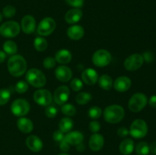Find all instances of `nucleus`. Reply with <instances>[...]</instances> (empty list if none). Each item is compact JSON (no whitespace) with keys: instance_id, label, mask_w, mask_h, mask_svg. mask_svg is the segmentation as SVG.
Segmentation results:
<instances>
[{"instance_id":"f257e3e1","label":"nucleus","mask_w":156,"mask_h":155,"mask_svg":"<svg viewBox=\"0 0 156 155\" xmlns=\"http://www.w3.org/2000/svg\"><path fill=\"white\" fill-rule=\"evenodd\" d=\"M8 69L12 75L20 77L27 70L26 60L20 55H14L8 61Z\"/></svg>"},{"instance_id":"f03ea898","label":"nucleus","mask_w":156,"mask_h":155,"mask_svg":"<svg viewBox=\"0 0 156 155\" xmlns=\"http://www.w3.org/2000/svg\"><path fill=\"white\" fill-rule=\"evenodd\" d=\"M125 115L124 109L120 105H111L105 108L104 111V118L109 123L115 124L123 120Z\"/></svg>"},{"instance_id":"7ed1b4c3","label":"nucleus","mask_w":156,"mask_h":155,"mask_svg":"<svg viewBox=\"0 0 156 155\" xmlns=\"http://www.w3.org/2000/svg\"><path fill=\"white\" fill-rule=\"evenodd\" d=\"M26 80L27 83L37 88L44 87L47 82L45 74L37 68H31L28 70L26 74Z\"/></svg>"},{"instance_id":"20e7f679","label":"nucleus","mask_w":156,"mask_h":155,"mask_svg":"<svg viewBox=\"0 0 156 155\" xmlns=\"http://www.w3.org/2000/svg\"><path fill=\"white\" fill-rule=\"evenodd\" d=\"M147 133L148 126L144 120L138 119L133 122L129 129V134L133 138L136 139H140L144 138Z\"/></svg>"},{"instance_id":"39448f33","label":"nucleus","mask_w":156,"mask_h":155,"mask_svg":"<svg viewBox=\"0 0 156 155\" xmlns=\"http://www.w3.org/2000/svg\"><path fill=\"white\" fill-rule=\"evenodd\" d=\"M148 103L147 97L142 93H136L133 94L129 99L128 103V107L129 110L133 112H138L141 111Z\"/></svg>"},{"instance_id":"423d86ee","label":"nucleus","mask_w":156,"mask_h":155,"mask_svg":"<svg viewBox=\"0 0 156 155\" xmlns=\"http://www.w3.org/2000/svg\"><path fill=\"white\" fill-rule=\"evenodd\" d=\"M19 24L16 21H7L0 26V34L5 37L12 38L18 36L20 33Z\"/></svg>"},{"instance_id":"0eeeda50","label":"nucleus","mask_w":156,"mask_h":155,"mask_svg":"<svg viewBox=\"0 0 156 155\" xmlns=\"http://www.w3.org/2000/svg\"><path fill=\"white\" fill-rule=\"evenodd\" d=\"M11 111L16 116L23 117L30 111V104L24 99H17L12 103Z\"/></svg>"},{"instance_id":"6e6552de","label":"nucleus","mask_w":156,"mask_h":155,"mask_svg":"<svg viewBox=\"0 0 156 155\" xmlns=\"http://www.w3.org/2000/svg\"><path fill=\"white\" fill-rule=\"evenodd\" d=\"M55 28H56L55 20L50 17H47L40 22L37 31L38 34L41 35V36H45L51 34L54 31Z\"/></svg>"},{"instance_id":"1a4fd4ad","label":"nucleus","mask_w":156,"mask_h":155,"mask_svg":"<svg viewBox=\"0 0 156 155\" xmlns=\"http://www.w3.org/2000/svg\"><path fill=\"white\" fill-rule=\"evenodd\" d=\"M111 55L106 50H99L93 54L92 62L98 67H105L111 62Z\"/></svg>"},{"instance_id":"9d476101","label":"nucleus","mask_w":156,"mask_h":155,"mask_svg":"<svg viewBox=\"0 0 156 155\" xmlns=\"http://www.w3.org/2000/svg\"><path fill=\"white\" fill-rule=\"evenodd\" d=\"M144 62L143 56L138 53L133 54L126 58L124 61V68L130 71H134L138 70L142 67Z\"/></svg>"},{"instance_id":"9b49d317","label":"nucleus","mask_w":156,"mask_h":155,"mask_svg":"<svg viewBox=\"0 0 156 155\" xmlns=\"http://www.w3.org/2000/svg\"><path fill=\"white\" fill-rule=\"evenodd\" d=\"M34 100L37 104L41 105V106H47L53 101V96L48 90H37L34 94Z\"/></svg>"},{"instance_id":"f8f14e48","label":"nucleus","mask_w":156,"mask_h":155,"mask_svg":"<svg viewBox=\"0 0 156 155\" xmlns=\"http://www.w3.org/2000/svg\"><path fill=\"white\" fill-rule=\"evenodd\" d=\"M69 94L70 91L68 87L66 85H62V86L56 88L54 94H53V100L56 102V103L62 106L67 102Z\"/></svg>"},{"instance_id":"ddd939ff","label":"nucleus","mask_w":156,"mask_h":155,"mask_svg":"<svg viewBox=\"0 0 156 155\" xmlns=\"http://www.w3.org/2000/svg\"><path fill=\"white\" fill-rule=\"evenodd\" d=\"M21 27L23 32L27 34L34 33L36 29V20L32 15H25L21 20Z\"/></svg>"},{"instance_id":"4468645a","label":"nucleus","mask_w":156,"mask_h":155,"mask_svg":"<svg viewBox=\"0 0 156 155\" xmlns=\"http://www.w3.org/2000/svg\"><path fill=\"white\" fill-rule=\"evenodd\" d=\"M55 75L59 81L62 82H67L73 77L72 70L66 65L58 66L55 70Z\"/></svg>"},{"instance_id":"2eb2a0df","label":"nucleus","mask_w":156,"mask_h":155,"mask_svg":"<svg viewBox=\"0 0 156 155\" xmlns=\"http://www.w3.org/2000/svg\"><path fill=\"white\" fill-rule=\"evenodd\" d=\"M132 82L131 80L126 76H120L118 77L114 83V89L118 92H125L130 88Z\"/></svg>"},{"instance_id":"dca6fc26","label":"nucleus","mask_w":156,"mask_h":155,"mask_svg":"<svg viewBox=\"0 0 156 155\" xmlns=\"http://www.w3.org/2000/svg\"><path fill=\"white\" fill-rule=\"evenodd\" d=\"M82 81L88 85H94L98 80V74L93 68H87L82 73Z\"/></svg>"},{"instance_id":"f3484780","label":"nucleus","mask_w":156,"mask_h":155,"mask_svg":"<svg viewBox=\"0 0 156 155\" xmlns=\"http://www.w3.org/2000/svg\"><path fill=\"white\" fill-rule=\"evenodd\" d=\"M82 11L80 9H76L74 8L73 9H70L66 13L65 20L68 24H74L78 23L82 18Z\"/></svg>"},{"instance_id":"a211bd4d","label":"nucleus","mask_w":156,"mask_h":155,"mask_svg":"<svg viewBox=\"0 0 156 155\" xmlns=\"http://www.w3.org/2000/svg\"><path fill=\"white\" fill-rule=\"evenodd\" d=\"M26 145L33 152H39L43 148V141L36 135H30L26 139Z\"/></svg>"},{"instance_id":"6ab92c4d","label":"nucleus","mask_w":156,"mask_h":155,"mask_svg":"<svg viewBox=\"0 0 156 155\" xmlns=\"http://www.w3.org/2000/svg\"><path fill=\"white\" fill-rule=\"evenodd\" d=\"M105 144V139L101 135L94 133L89 139V147L93 151H99L101 150Z\"/></svg>"},{"instance_id":"aec40b11","label":"nucleus","mask_w":156,"mask_h":155,"mask_svg":"<svg viewBox=\"0 0 156 155\" xmlns=\"http://www.w3.org/2000/svg\"><path fill=\"white\" fill-rule=\"evenodd\" d=\"M85 34L84 28L81 25L71 26L67 30V36L73 40H79L82 39Z\"/></svg>"},{"instance_id":"412c9836","label":"nucleus","mask_w":156,"mask_h":155,"mask_svg":"<svg viewBox=\"0 0 156 155\" xmlns=\"http://www.w3.org/2000/svg\"><path fill=\"white\" fill-rule=\"evenodd\" d=\"M64 139L69 143V144L76 146L77 144H80L83 141L84 136L82 133L78 131H74V132H69L65 135Z\"/></svg>"},{"instance_id":"4be33fe9","label":"nucleus","mask_w":156,"mask_h":155,"mask_svg":"<svg viewBox=\"0 0 156 155\" xmlns=\"http://www.w3.org/2000/svg\"><path fill=\"white\" fill-rule=\"evenodd\" d=\"M17 126L21 132L25 134L31 132L34 129V124L31 120L25 117H21L18 119L17 121Z\"/></svg>"},{"instance_id":"5701e85b","label":"nucleus","mask_w":156,"mask_h":155,"mask_svg":"<svg viewBox=\"0 0 156 155\" xmlns=\"http://www.w3.org/2000/svg\"><path fill=\"white\" fill-rule=\"evenodd\" d=\"M120 152L123 155H129L134 150V142L131 138H125L119 146Z\"/></svg>"},{"instance_id":"b1692460","label":"nucleus","mask_w":156,"mask_h":155,"mask_svg":"<svg viewBox=\"0 0 156 155\" xmlns=\"http://www.w3.org/2000/svg\"><path fill=\"white\" fill-rule=\"evenodd\" d=\"M54 59L58 63L67 64L71 62L72 53L68 50H60L56 52Z\"/></svg>"},{"instance_id":"393cba45","label":"nucleus","mask_w":156,"mask_h":155,"mask_svg":"<svg viewBox=\"0 0 156 155\" xmlns=\"http://www.w3.org/2000/svg\"><path fill=\"white\" fill-rule=\"evenodd\" d=\"M98 84L99 86L105 91H110L114 84L113 79L108 74H103L101 76L98 78Z\"/></svg>"},{"instance_id":"a878e982","label":"nucleus","mask_w":156,"mask_h":155,"mask_svg":"<svg viewBox=\"0 0 156 155\" xmlns=\"http://www.w3.org/2000/svg\"><path fill=\"white\" fill-rule=\"evenodd\" d=\"M73 128V121L69 117L62 118L59 122V130L63 133H68Z\"/></svg>"},{"instance_id":"bb28decb","label":"nucleus","mask_w":156,"mask_h":155,"mask_svg":"<svg viewBox=\"0 0 156 155\" xmlns=\"http://www.w3.org/2000/svg\"><path fill=\"white\" fill-rule=\"evenodd\" d=\"M3 50L9 55H15L18 51V46L14 41L7 40L3 44Z\"/></svg>"},{"instance_id":"cd10ccee","label":"nucleus","mask_w":156,"mask_h":155,"mask_svg":"<svg viewBox=\"0 0 156 155\" xmlns=\"http://www.w3.org/2000/svg\"><path fill=\"white\" fill-rule=\"evenodd\" d=\"M34 46L37 51L43 52L47 50L48 46L47 41L42 36H37L34 40Z\"/></svg>"},{"instance_id":"c85d7f7f","label":"nucleus","mask_w":156,"mask_h":155,"mask_svg":"<svg viewBox=\"0 0 156 155\" xmlns=\"http://www.w3.org/2000/svg\"><path fill=\"white\" fill-rule=\"evenodd\" d=\"M92 99V96L91 94L87 92H81L79 94H78V95L76 96V100L77 102V103L80 105H85L90 102Z\"/></svg>"},{"instance_id":"c756f323","label":"nucleus","mask_w":156,"mask_h":155,"mask_svg":"<svg viewBox=\"0 0 156 155\" xmlns=\"http://www.w3.org/2000/svg\"><path fill=\"white\" fill-rule=\"evenodd\" d=\"M136 152L138 155H148L149 153V145L145 141L138 143L136 146Z\"/></svg>"},{"instance_id":"7c9ffc66","label":"nucleus","mask_w":156,"mask_h":155,"mask_svg":"<svg viewBox=\"0 0 156 155\" xmlns=\"http://www.w3.org/2000/svg\"><path fill=\"white\" fill-rule=\"evenodd\" d=\"M61 111L64 115H67V116H73L76 113V107L70 103H65V104L62 105Z\"/></svg>"},{"instance_id":"2f4dec72","label":"nucleus","mask_w":156,"mask_h":155,"mask_svg":"<svg viewBox=\"0 0 156 155\" xmlns=\"http://www.w3.org/2000/svg\"><path fill=\"white\" fill-rule=\"evenodd\" d=\"M102 114V110L99 106H91L88 111V115L90 118L93 119H97L100 118L101 115Z\"/></svg>"},{"instance_id":"473e14b6","label":"nucleus","mask_w":156,"mask_h":155,"mask_svg":"<svg viewBox=\"0 0 156 155\" xmlns=\"http://www.w3.org/2000/svg\"><path fill=\"white\" fill-rule=\"evenodd\" d=\"M11 93L8 89H0V106L6 104L10 100Z\"/></svg>"},{"instance_id":"72a5a7b5","label":"nucleus","mask_w":156,"mask_h":155,"mask_svg":"<svg viewBox=\"0 0 156 155\" xmlns=\"http://www.w3.org/2000/svg\"><path fill=\"white\" fill-rule=\"evenodd\" d=\"M15 14H16V9L12 5L5 6L2 10V15L5 18H12V17L15 16Z\"/></svg>"},{"instance_id":"f704fd0d","label":"nucleus","mask_w":156,"mask_h":155,"mask_svg":"<svg viewBox=\"0 0 156 155\" xmlns=\"http://www.w3.org/2000/svg\"><path fill=\"white\" fill-rule=\"evenodd\" d=\"M15 90L19 94H24L28 90V83L24 81H20L16 84Z\"/></svg>"},{"instance_id":"c9c22d12","label":"nucleus","mask_w":156,"mask_h":155,"mask_svg":"<svg viewBox=\"0 0 156 155\" xmlns=\"http://www.w3.org/2000/svg\"><path fill=\"white\" fill-rule=\"evenodd\" d=\"M70 87L74 91H79L83 88V82L79 78H73L70 83Z\"/></svg>"},{"instance_id":"e433bc0d","label":"nucleus","mask_w":156,"mask_h":155,"mask_svg":"<svg viewBox=\"0 0 156 155\" xmlns=\"http://www.w3.org/2000/svg\"><path fill=\"white\" fill-rule=\"evenodd\" d=\"M57 109L54 106H47L45 109V114L48 118H53L57 115Z\"/></svg>"},{"instance_id":"4c0bfd02","label":"nucleus","mask_w":156,"mask_h":155,"mask_svg":"<svg viewBox=\"0 0 156 155\" xmlns=\"http://www.w3.org/2000/svg\"><path fill=\"white\" fill-rule=\"evenodd\" d=\"M43 64H44V68H47V69H50V68H53L56 65V60L53 57H47L44 59Z\"/></svg>"},{"instance_id":"58836bf2","label":"nucleus","mask_w":156,"mask_h":155,"mask_svg":"<svg viewBox=\"0 0 156 155\" xmlns=\"http://www.w3.org/2000/svg\"><path fill=\"white\" fill-rule=\"evenodd\" d=\"M84 1L85 0H66L67 4L72 7L76 8V9H80L83 6Z\"/></svg>"},{"instance_id":"ea45409f","label":"nucleus","mask_w":156,"mask_h":155,"mask_svg":"<svg viewBox=\"0 0 156 155\" xmlns=\"http://www.w3.org/2000/svg\"><path fill=\"white\" fill-rule=\"evenodd\" d=\"M89 129L93 133H97L101 129V125L96 120H93L89 123Z\"/></svg>"},{"instance_id":"a19ab883","label":"nucleus","mask_w":156,"mask_h":155,"mask_svg":"<svg viewBox=\"0 0 156 155\" xmlns=\"http://www.w3.org/2000/svg\"><path fill=\"white\" fill-rule=\"evenodd\" d=\"M53 138L55 141H57V142H60V141H62L65 138V135L60 130H57L53 132Z\"/></svg>"},{"instance_id":"79ce46f5","label":"nucleus","mask_w":156,"mask_h":155,"mask_svg":"<svg viewBox=\"0 0 156 155\" xmlns=\"http://www.w3.org/2000/svg\"><path fill=\"white\" fill-rule=\"evenodd\" d=\"M129 134V131L126 127H120L117 130V135L120 138H125Z\"/></svg>"},{"instance_id":"37998d69","label":"nucleus","mask_w":156,"mask_h":155,"mask_svg":"<svg viewBox=\"0 0 156 155\" xmlns=\"http://www.w3.org/2000/svg\"><path fill=\"white\" fill-rule=\"evenodd\" d=\"M142 56H143V59H144V61H146V62H152L154 59V55L152 52H149V51L145 52Z\"/></svg>"},{"instance_id":"c03bdc74","label":"nucleus","mask_w":156,"mask_h":155,"mask_svg":"<svg viewBox=\"0 0 156 155\" xmlns=\"http://www.w3.org/2000/svg\"><path fill=\"white\" fill-rule=\"evenodd\" d=\"M59 148H60V150L62 152L66 153L69 150V143L65 139H63L62 141L59 142Z\"/></svg>"},{"instance_id":"a18cd8bd","label":"nucleus","mask_w":156,"mask_h":155,"mask_svg":"<svg viewBox=\"0 0 156 155\" xmlns=\"http://www.w3.org/2000/svg\"><path fill=\"white\" fill-rule=\"evenodd\" d=\"M149 104L151 107L156 108V95H153L150 97L149 100Z\"/></svg>"},{"instance_id":"49530a36","label":"nucleus","mask_w":156,"mask_h":155,"mask_svg":"<svg viewBox=\"0 0 156 155\" xmlns=\"http://www.w3.org/2000/svg\"><path fill=\"white\" fill-rule=\"evenodd\" d=\"M149 152L153 154H156V141H154L149 145Z\"/></svg>"},{"instance_id":"de8ad7c7","label":"nucleus","mask_w":156,"mask_h":155,"mask_svg":"<svg viewBox=\"0 0 156 155\" xmlns=\"http://www.w3.org/2000/svg\"><path fill=\"white\" fill-rule=\"evenodd\" d=\"M85 144H84L82 142L76 145V150H77L78 151L82 152V151H84V150H85Z\"/></svg>"},{"instance_id":"09e8293b","label":"nucleus","mask_w":156,"mask_h":155,"mask_svg":"<svg viewBox=\"0 0 156 155\" xmlns=\"http://www.w3.org/2000/svg\"><path fill=\"white\" fill-rule=\"evenodd\" d=\"M5 58H6L5 53L0 50V63H2V62H4L5 59Z\"/></svg>"},{"instance_id":"8fccbe9b","label":"nucleus","mask_w":156,"mask_h":155,"mask_svg":"<svg viewBox=\"0 0 156 155\" xmlns=\"http://www.w3.org/2000/svg\"><path fill=\"white\" fill-rule=\"evenodd\" d=\"M2 15L1 12H0V22L2 21Z\"/></svg>"},{"instance_id":"3c124183","label":"nucleus","mask_w":156,"mask_h":155,"mask_svg":"<svg viewBox=\"0 0 156 155\" xmlns=\"http://www.w3.org/2000/svg\"><path fill=\"white\" fill-rule=\"evenodd\" d=\"M58 155H69V154H68V153H59V154H58Z\"/></svg>"}]
</instances>
